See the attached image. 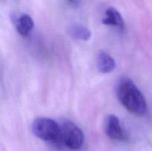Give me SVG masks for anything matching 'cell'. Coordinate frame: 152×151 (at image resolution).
Segmentation results:
<instances>
[{
  "instance_id": "obj_3",
  "label": "cell",
  "mask_w": 152,
  "mask_h": 151,
  "mask_svg": "<svg viewBox=\"0 0 152 151\" xmlns=\"http://www.w3.org/2000/svg\"><path fill=\"white\" fill-rule=\"evenodd\" d=\"M84 142V134L81 129L71 121H65L61 126L60 143L71 150H79Z\"/></svg>"
},
{
  "instance_id": "obj_8",
  "label": "cell",
  "mask_w": 152,
  "mask_h": 151,
  "mask_svg": "<svg viewBox=\"0 0 152 151\" xmlns=\"http://www.w3.org/2000/svg\"><path fill=\"white\" fill-rule=\"evenodd\" d=\"M70 33L76 39L88 41L91 37V32L86 27L80 25H73L70 28Z\"/></svg>"
},
{
  "instance_id": "obj_7",
  "label": "cell",
  "mask_w": 152,
  "mask_h": 151,
  "mask_svg": "<svg viewBox=\"0 0 152 151\" xmlns=\"http://www.w3.org/2000/svg\"><path fill=\"white\" fill-rule=\"evenodd\" d=\"M34 21L32 18L27 14L19 16L16 22V30L22 36L26 37L29 35L30 32L34 28Z\"/></svg>"
},
{
  "instance_id": "obj_2",
  "label": "cell",
  "mask_w": 152,
  "mask_h": 151,
  "mask_svg": "<svg viewBox=\"0 0 152 151\" xmlns=\"http://www.w3.org/2000/svg\"><path fill=\"white\" fill-rule=\"evenodd\" d=\"M31 130L34 136L51 143H60L61 126L51 118H37L33 122Z\"/></svg>"
},
{
  "instance_id": "obj_6",
  "label": "cell",
  "mask_w": 152,
  "mask_h": 151,
  "mask_svg": "<svg viewBox=\"0 0 152 151\" xmlns=\"http://www.w3.org/2000/svg\"><path fill=\"white\" fill-rule=\"evenodd\" d=\"M102 23L106 25H111L123 30L124 28V20L120 12L114 7L107 9L105 13V17L102 19Z\"/></svg>"
},
{
  "instance_id": "obj_9",
  "label": "cell",
  "mask_w": 152,
  "mask_h": 151,
  "mask_svg": "<svg viewBox=\"0 0 152 151\" xmlns=\"http://www.w3.org/2000/svg\"><path fill=\"white\" fill-rule=\"evenodd\" d=\"M68 1H69L71 3H76L77 0H68Z\"/></svg>"
},
{
  "instance_id": "obj_4",
  "label": "cell",
  "mask_w": 152,
  "mask_h": 151,
  "mask_svg": "<svg viewBox=\"0 0 152 151\" xmlns=\"http://www.w3.org/2000/svg\"><path fill=\"white\" fill-rule=\"evenodd\" d=\"M105 133L110 139L114 140L123 141L126 139L120 124V119L115 115H109L106 117L104 125Z\"/></svg>"
},
{
  "instance_id": "obj_1",
  "label": "cell",
  "mask_w": 152,
  "mask_h": 151,
  "mask_svg": "<svg viewBox=\"0 0 152 151\" xmlns=\"http://www.w3.org/2000/svg\"><path fill=\"white\" fill-rule=\"evenodd\" d=\"M117 93L120 102L129 112L137 115H142L146 112L145 97L131 79L122 78L119 81Z\"/></svg>"
},
{
  "instance_id": "obj_5",
  "label": "cell",
  "mask_w": 152,
  "mask_h": 151,
  "mask_svg": "<svg viewBox=\"0 0 152 151\" xmlns=\"http://www.w3.org/2000/svg\"><path fill=\"white\" fill-rule=\"evenodd\" d=\"M96 66L102 73H109L115 69L116 62L108 53L101 51L97 56Z\"/></svg>"
}]
</instances>
